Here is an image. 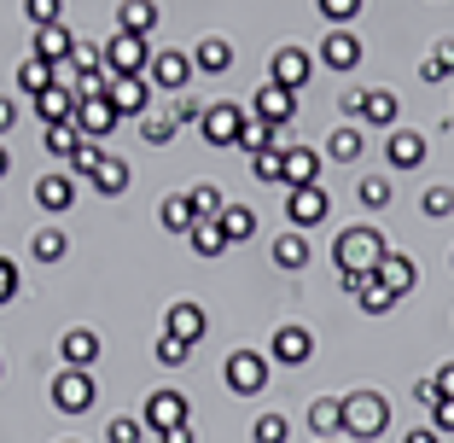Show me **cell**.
I'll return each mask as SVG.
<instances>
[{
    "mask_svg": "<svg viewBox=\"0 0 454 443\" xmlns=\"http://www.w3.org/2000/svg\"><path fill=\"white\" fill-rule=\"evenodd\" d=\"M309 257H315V251H309V240H303V233H297V228H286L280 240H274V263H280L286 274L309 269Z\"/></svg>",
    "mask_w": 454,
    "mask_h": 443,
    "instance_id": "31",
    "label": "cell"
},
{
    "mask_svg": "<svg viewBox=\"0 0 454 443\" xmlns=\"http://www.w3.org/2000/svg\"><path fill=\"white\" fill-rule=\"evenodd\" d=\"M0 374H6V368H0Z\"/></svg>",
    "mask_w": 454,
    "mask_h": 443,
    "instance_id": "63",
    "label": "cell"
},
{
    "mask_svg": "<svg viewBox=\"0 0 454 443\" xmlns=\"http://www.w3.org/2000/svg\"><path fill=\"white\" fill-rule=\"evenodd\" d=\"M187 245H192L199 257H222V251H227V240H222V228H215V222H192Z\"/></svg>",
    "mask_w": 454,
    "mask_h": 443,
    "instance_id": "41",
    "label": "cell"
},
{
    "mask_svg": "<svg viewBox=\"0 0 454 443\" xmlns=\"http://www.w3.org/2000/svg\"><path fill=\"white\" fill-rule=\"evenodd\" d=\"M274 135H280L274 123L251 117V123H245V135H239V146H245V152H251V158H256V152H274V146H280V140H274Z\"/></svg>",
    "mask_w": 454,
    "mask_h": 443,
    "instance_id": "38",
    "label": "cell"
},
{
    "mask_svg": "<svg viewBox=\"0 0 454 443\" xmlns=\"http://www.w3.org/2000/svg\"><path fill=\"white\" fill-rule=\"evenodd\" d=\"M99 158H106V146H99V140H82V146L65 158V175L70 181H88V175L99 170Z\"/></svg>",
    "mask_w": 454,
    "mask_h": 443,
    "instance_id": "36",
    "label": "cell"
},
{
    "mask_svg": "<svg viewBox=\"0 0 454 443\" xmlns=\"http://www.w3.org/2000/svg\"><path fill=\"white\" fill-rule=\"evenodd\" d=\"M309 356H315V333L309 327H297V321L274 327V338H268V362L274 368H303Z\"/></svg>",
    "mask_w": 454,
    "mask_h": 443,
    "instance_id": "10",
    "label": "cell"
},
{
    "mask_svg": "<svg viewBox=\"0 0 454 443\" xmlns=\"http://www.w3.org/2000/svg\"><path fill=\"white\" fill-rule=\"evenodd\" d=\"M251 175L274 187V181H280V146H274V152H256V158H251Z\"/></svg>",
    "mask_w": 454,
    "mask_h": 443,
    "instance_id": "49",
    "label": "cell"
},
{
    "mask_svg": "<svg viewBox=\"0 0 454 443\" xmlns=\"http://www.w3.org/2000/svg\"><path fill=\"white\" fill-rule=\"evenodd\" d=\"M321 181V152L315 146H280V187H315Z\"/></svg>",
    "mask_w": 454,
    "mask_h": 443,
    "instance_id": "15",
    "label": "cell"
},
{
    "mask_svg": "<svg viewBox=\"0 0 454 443\" xmlns=\"http://www.w3.org/2000/svg\"><path fill=\"white\" fill-rule=\"evenodd\" d=\"M326 210H333V199H326L321 181H315V187H292V199H286V222H292L297 233H303V228H321Z\"/></svg>",
    "mask_w": 454,
    "mask_h": 443,
    "instance_id": "11",
    "label": "cell"
},
{
    "mask_svg": "<svg viewBox=\"0 0 454 443\" xmlns=\"http://www.w3.org/2000/svg\"><path fill=\"white\" fill-rule=\"evenodd\" d=\"M99 350H106V338H99L94 327H70V333L59 338V356H65V368H94Z\"/></svg>",
    "mask_w": 454,
    "mask_h": 443,
    "instance_id": "19",
    "label": "cell"
},
{
    "mask_svg": "<svg viewBox=\"0 0 454 443\" xmlns=\"http://www.w3.org/2000/svg\"><path fill=\"white\" fill-rule=\"evenodd\" d=\"M361 53H367V47H361V36H349V29H333V36L321 41V65L326 70H356Z\"/></svg>",
    "mask_w": 454,
    "mask_h": 443,
    "instance_id": "22",
    "label": "cell"
},
{
    "mask_svg": "<svg viewBox=\"0 0 454 443\" xmlns=\"http://www.w3.org/2000/svg\"><path fill=\"white\" fill-rule=\"evenodd\" d=\"M204 327H210V315H204V304H192V297H175V304L163 309V333H169V338H187V344H199Z\"/></svg>",
    "mask_w": 454,
    "mask_h": 443,
    "instance_id": "13",
    "label": "cell"
},
{
    "mask_svg": "<svg viewBox=\"0 0 454 443\" xmlns=\"http://www.w3.org/2000/svg\"><path fill=\"white\" fill-rule=\"evenodd\" d=\"M187 204H192V216H199V222H215V216H222V204H227V193L215 187V181H199V187H187Z\"/></svg>",
    "mask_w": 454,
    "mask_h": 443,
    "instance_id": "34",
    "label": "cell"
},
{
    "mask_svg": "<svg viewBox=\"0 0 454 443\" xmlns=\"http://www.w3.org/2000/svg\"><path fill=\"white\" fill-rule=\"evenodd\" d=\"M65 251H70V240H65L59 228H41L35 240H29V257H35V263H59Z\"/></svg>",
    "mask_w": 454,
    "mask_h": 443,
    "instance_id": "39",
    "label": "cell"
},
{
    "mask_svg": "<svg viewBox=\"0 0 454 443\" xmlns=\"http://www.w3.org/2000/svg\"><path fill=\"white\" fill-rule=\"evenodd\" d=\"M356 304L367 309V315H390V309H396L402 297H396V292H385V286H379V281H367V286H361V292H356Z\"/></svg>",
    "mask_w": 454,
    "mask_h": 443,
    "instance_id": "43",
    "label": "cell"
},
{
    "mask_svg": "<svg viewBox=\"0 0 454 443\" xmlns=\"http://www.w3.org/2000/svg\"><path fill=\"white\" fill-rule=\"evenodd\" d=\"M129 181H134V170H129V158H117V152H106V158H99V170L88 175V187H94L99 199H122V193H129Z\"/></svg>",
    "mask_w": 454,
    "mask_h": 443,
    "instance_id": "21",
    "label": "cell"
},
{
    "mask_svg": "<svg viewBox=\"0 0 454 443\" xmlns=\"http://www.w3.org/2000/svg\"><path fill=\"white\" fill-rule=\"evenodd\" d=\"M356 199H361V210H385V204H390V181H385V175H361Z\"/></svg>",
    "mask_w": 454,
    "mask_h": 443,
    "instance_id": "40",
    "label": "cell"
},
{
    "mask_svg": "<svg viewBox=\"0 0 454 443\" xmlns=\"http://www.w3.org/2000/svg\"><path fill=\"white\" fill-rule=\"evenodd\" d=\"M315 6H321V18H326V24H338V29L361 12V0H315Z\"/></svg>",
    "mask_w": 454,
    "mask_h": 443,
    "instance_id": "48",
    "label": "cell"
},
{
    "mask_svg": "<svg viewBox=\"0 0 454 443\" xmlns=\"http://www.w3.org/2000/svg\"><path fill=\"white\" fill-rule=\"evenodd\" d=\"M449 269H454V251H449Z\"/></svg>",
    "mask_w": 454,
    "mask_h": 443,
    "instance_id": "61",
    "label": "cell"
},
{
    "mask_svg": "<svg viewBox=\"0 0 454 443\" xmlns=\"http://www.w3.org/2000/svg\"><path fill=\"white\" fill-rule=\"evenodd\" d=\"M315 443H344V438H315Z\"/></svg>",
    "mask_w": 454,
    "mask_h": 443,
    "instance_id": "60",
    "label": "cell"
},
{
    "mask_svg": "<svg viewBox=\"0 0 454 443\" xmlns=\"http://www.w3.org/2000/svg\"><path fill=\"white\" fill-rule=\"evenodd\" d=\"M449 76H454V41H437L431 59L419 65V82H449Z\"/></svg>",
    "mask_w": 454,
    "mask_h": 443,
    "instance_id": "37",
    "label": "cell"
},
{
    "mask_svg": "<svg viewBox=\"0 0 454 443\" xmlns=\"http://www.w3.org/2000/svg\"><path fill=\"white\" fill-rule=\"evenodd\" d=\"M140 438H146V420L140 415H117L106 426V443H140Z\"/></svg>",
    "mask_w": 454,
    "mask_h": 443,
    "instance_id": "45",
    "label": "cell"
},
{
    "mask_svg": "<svg viewBox=\"0 0 454 443\" xmlns=\"http://www.w3.org/2000/svg\"><path fill=\"white\" fill-rule=\"evenodd\" d=\"M152 356H158L163 368H187V362H192V344H187V338H169V333H163Z\"/></svg>",
    "mask_w": 454,
    "mask_h": 443,
    "instance_id": "46",
    "label": "cell"
},
{
    "mask_svg": "<svg viewBox=\"0 0 454 443\" xmlns=\"http://www.w3.org/2000/svg\"><path fill=\"white\" fill-rule=\"evenodd\" d=\"M70 53H76V41H70L65 24H41L35 41H29V59H47V65H59V59H70Z\"/></svg>",
    "mask_w": 454,
    "mask_h": 443,
    "instance_id": "24",
    "label": "cell"
},
{
    "mask_svg": "<svg viewBox=\"0 0 454 443\" xmlns=\"http://www.w3.org/2000/svg\"><path fill=\"white\" fill-rule=\"evenodd\" d=\"M361 152H367V129H356V123H338L333 135H326V158L333 163H356Z\"/></svg>",
    "mask_w": 454,
    "mask_h": 443,
    "instance_id": "28",
    "label": "cell"
},
{
    "mask_svg": "<svg viewBox=\"0 0 454 443\" xmlns=\"http://www.w3.org/2000/svg\"><path fill=\"white\" fill-rule=\"evenodd\" d=\"M12 123H18V106H12V99H0V135H6Z\"/></svg>",
    "mask_w": 454,
    "mask_h": 443,
    "instance_id": "58",
    "label": "cell"
},
{
    "mask_svg": "<svg viewBox=\"0 0 454 443\" xmlns=\"http://www.w3.org/2000/svg\"><path fill=\"white\" fill-rule=\"evenodd\" d=\"M204 106H210V99H192V94H175V123H192V129H199V117H204Z\"/></svg>",
    "mask_w": 454,
    "mask_h": 443,
    "instance_id": "51",
    "label": "cell"
},
{
    "mask_svg": "<svg viewBox=\"0 0 454 443\" xmlns=\"http://www.w3.org/2000/svg\"><path fill=\"white\" fill-rule=\"evenodd\" d=\"M158 443H199V431H192V420H187V426H175V431H158Z\"/></svg>",
    "mask_w": 454,
    "mask_h": 443,
    "instance_id": "55",
    "label": "cell"
},
{
    "mask_svg": "<svg viewBox=\"0 0 454 443\" xmlns=\"http://www.w3.org/2000/svg\"><path fill=\"white\" fill-rule=\"evenodd\" d=\"M47 397H53L59 415H88V408L99 403V385H94V368H59L53 385H47Z\"/></svg>",
    "mask_w": 454,
    "mask_h": 443,
    "instance_id": "4",
    "label": "cell"
},
{
    "mask_svg": "<svg viewBox=\"0 0 454 443\" xmlns=\"http://www.w3.org/2000/svg\"><path fill=\"white\" fill-rule=\"evenodd\" d=\"M268 350H233L227 356V368H222V379H227V391L233 397H256V391L268 385Z\"/></svg>",
    "mask_w": 454,
    "mask_h": 443,
    "instance_id": "6",
    "label": "cell"
},
{
    "mask_svg": "<svg viewBox=\"0 0 454 443\" xmlns=\"http://www.w3.org/2000/svg\"><path fill=\"white\" fill-rule=\"evenodd\" d=\"M414 403H426V408H437V403H442L437 379H414Z\"/></svg>",
    "mask_w": 454,
    "mask_h": 443,
    "instance_id": "53",
    "label": "cell"
},
{
    "mask_svg": "<svg viewBox=\"0 0 454 443\" xmlns=\"http://www.w3.org/2000/svg\"><path fill=\"white\" fill-rule=\"evenodd\" d=\"M338 111H344V123H356V129H396V94L390 88H349L344 99H338Z\"/></svg>",
    "mask_w": 454,
    "mask_h": 443,
    "instance_id": "2",
    "label": "cell"
},
{
    "mask_svg": "<svg viewBox=\"0 0 454 443\" xmlns=\"http://www.w3.org/2000/svg\"><path fill=\"white\" fill-rule=\"evenodd\" d=\"M309 431L315 438H344V397H315L309 403Z\"/></svg>",
    "mask_w": 454,
    "mask_h": 443,
    "instance_id": "25",
    "label": "cell"
},
{
    "mask_svg": "<svg viewBox=\"0 0 454 443\" xmlns=\"http://www.w3.org/2000/svg\"><path fill=\"white\" fill-rule=\"evenodd\" d=\"M431 379H437V391H442V397H454V362H442Z\"/></svg>",
    "mask_w": 454,
    "mask_h": 443,
    "instance_id": "57",
    "label": "cell"
},
{
    "mask_svg": "<svg viewBox=\"0 0 454 443\" xmlns=\"http://www.w3.org/2000/svg\"><path fill=\"white\" fill-rule=\"evenodd\" d=\"M111 106H117V117H146L152 111V82L146 76H117L111 82Z\"/></svg>",
    "mask_w": 454,
    "mask_h": 443,
    "instance_id": "18",
    "label": "cell"
},
{
    "mask_svg": "<svg viewBox=\"0 0 454 443\" xmlns=\"http://www.w3.org/2000/svg\"><path fill=\"white\" fill-rule=\"evenodd\" d=\"M59 12H65V6H59V0H24V18H29V24H59Z\"/></svg>",
    "mask_w": 454,
    "mask_h": 443,
    "instance_id": "50",
    "label": "cell"
},
{
    "mask_svg": "<svg viewBox=\"0 0 454 443\" xmlns=\"http://www.w3.org/2000/svg\"><path fill=\"white\" fill-rule=\"evenodd\" d=\"M373 281L385 286V292L408 297V292H414V286H419V263H414V257H402L396 245H390V251L379 257V269H373Z\"/></svg>",
    "mask_w": 454,
    "mask_h": 443,
    "instance_id": "14",
    "label": "cell"
},
{
    "mask_svg": "<svg viewBox=\"0 0 454 443\" xmlns=\"http://www.w3.org/2000/svg\"><path fill=\"white\" fill-rule=\"evenodd\" d=\"M117 29H122V36H146L152 41V29H158V6H152V0H122V6H117Z\"/></svg>",
    "mask_w": 454,
    "mask_h": 443,
    "instance_id": "29",
    "label": "cell"
},
{
    "mask_svg": "<svg viewBox=\"0 0 454 443\" xmlns=\"http://www.w3.org/2000/svg\"><path fill=\"white\" fill-rule=\"evenodd\" d=\"M309 76H315V59H309L303 47H280V53L268 59V82H280V88H292V94Z\"/></svg>",
    "mask_w": 454,
    "mask_h": 443,
    "instance_id": "17",
    "label": "cell"
},
{
    "mask_svg": "<svg viewBox=\"0 0 454 443\" xmlns=\"http://www.w3.org/2000/svg\"><path fill=\"white\" fill-rule=\"evenodd\" d=\"M215 228H222L227 245H245V240L256 233V210H251V204H233V199H227L222 216H215Z\"/></svg>",
    "mask_w": 454,
    "mask_h": 443,
    "instance_id": "26",
    "label": "cell"
},
{
    "mask_svg": "<svg viewBox=\"0 0 454 443\" xmlns=\"http://www.w3.org/2000/svg\"><path fill=\"white\" fill-rule=\"evenodd\" d=\"M76 146H82V129H76V123H47V152H53V158H70Z\"/></svg>",
    "mask_w": 454,
    "mask_h": 443,
    "instance_id": "42",
    "label": "cell"
},
{
    "mask_svg": "<svg viewBox=\"0 0 454 443\" xmlns=\"http://www.w3.org/2000/svg\"><path fill=\"white\" fill-rule=\"evenodd\" d=\"M146 431H175V426H187L192 420V403H187V391H175V385H158L146 397Z\"/></svg>",
    "mask_w": 454,
    "mask_h": 443,
    "instance_id": "8",
    "label": "cell"
},
{
    "mask_svg": "<svg viewBox=\"0 0 454 443\" xmlns=\"http://www.w3.org/2000/svg\"><path fill=\"white\" fill-rule=\"evenodd\" d=\"M192 76H199V70H192V53H181V47H158L152 65H146V82L163 88V94H187Z\"/></svg>",
    "mask_w": 454,
    "mask_h": 443,
    "instance_id": "7",
    "label": "cell"
},
{
    "mask_svg": "<svg viewBox=\"0 0 454 443\" xmlns=\"http://www.w3.org/2000/svg\"><path fill=\"white\" fill-rule=\"evenodd\" d=\"M35 111H41V123H70V117H76V88L53 82L47 94H35Z\"/></svg>",
    "mask_w": 454,
    "mask_h": 443,
    "instance_id": "30",
    "label": "cell"
},
{
    "mask_svg": "<svg viewBox=\"0 0 454 443\" xmlns=\"http://www.w3.org/2000/svg\"><path fill=\"white\" fill-rule=\"evenodd\" d=\"M419 210H426L431 222H449L454 216V187H426L419 193Z\"/></svg>",
    "mask_w": 454,
    "mask_h": 443,
    "instance_id": "44",
    "label": "cell"
},
{
    "mask_svg": "<svg viewBox=\"0 0 454 443\" xmlns=\"http://www.w3.org/2000/svg\"><path fill=\"white\" fill-rule=\"evenodd\" d=\"M6 175H12V152L0 146V181H6Z\"/></svg>",
    "mask_w": 454,
    "mask_h": 443,
    "instance_id": "59",
    "label": "cell"
},
{
    "mask_svg": "<svg viewBox=\"0 0 454 443\" xmlns=\"http://www.w3.org/2000/svg\"><path fill=\"white\" fill-rule=\"evenodd\" d=\"M12 297H18V263H12V257H0V309L12 304Z\"/></svg>",
    "mask_w": 454,
    "mask_h": 443,
    "instance_id": "52",
    "label": "cell"
},
{
    "mask_svg": "<svg viewBox=\"0 0 454 443\" xmlns=\"http://www.w3.org/2000/svg\"><path fill=\"white\" fill-rule=\"evenodd\" d=\"M402 443H442L437 426H414V431H402Z\"/></svg>",
    "mask_w": 454,
    "mask_h": 443,
    "instance_id": "56",
    "label": "cell"
},
{
    "mask_svg": "<svg viewBox=\"0 0 454 443\" xmlns=\"http://www.w3.org/2000/svg\"><path fill=\"white\" fill-rule=\"evenodd\" d=\"M390 251V240L379 228H367V222H361V228H344L338 233V245H333V257H338V274H349V269H361V274H373L379 269V257Z\"/></svg>",
    "mask_w": 454,
    "mask_h": 443,
    "instance_id": "3",
    "label": "cell"
},
{
    "mask_svg": "<svg viewBox=\"0 0 454 443\" xmlns=\"http://www.w3.org/2000/svg\"><path fill=\"white\" fill-rule=\"evenodd\" d=\"M192 70H204V76H227V70H233V41H222V36L199 41V47H192Z\"/></svg>",
    "mask_w": 454,
    "mask_h": 443,
    "instance_id": "27",
    "label": "cell"
},
{
    "mask_svg": "<svg viewBox=\"0 0 454 443\" xmlns=\"http://www.w3.org/2000/svg\"><path fill=\"white\" fill-rule=\"evenodd\" d=\"M431 426H437V431H454V397H442V403L431 408Z\"/></svg>",
    "mask_w": 454,
    "mask_h": 443,
    "instance_id": "54",
    "label": "cell"
},
{
    "mask_svg": "<svg viewBox=\"0 0 454 443\" xmlns=\"http://www.w3.org/2000/svg\"><path fill=\"white\" fill-rule=\"evenodd\" d=\"M158 222L169 233H192V222H199V216H192V204H187V193H169V199L158 204Z\"/></svg>",
    "mask_w": 454,
    "mask_h": 443,
    "instance_id": "33",
    "label": "cell"
},
{
    "mask_svg": "<svg viewBox=\"0 0 454 443\" xmlns=\"http://www.w3.org/2000/svg\"><path fill=\"white\" fill-rule=\"evenodd\" d=\"M286 438H292L286 415H256V426H251V443H286Z\"/></svg>",
    "mask_w": 454,
    "mask_h": 443,
    "instance_id": "47",
    "label": "cell"
},
{
    "mask_svg": "<svg viewBox=\"0 0 454 443\" xmlns=\"http://www.w3.org/2000/svg\"><path fill=\"white\" fill-rule=\"evenodd\" d=\"M245 106H233V99H210L204 106V117H199V135L210 140V146H239V135H245Z\"/></svg>",
    "mask_w": 454,
    "mask_h": 443,
    "instance_id": "5",
    "label": "cell"
},
{
    "mask_svg": "<svg viewBox=\"0 0 454 443\" xmlns=\"http://www.w3.org/2000/svg\"><path fill=\"white\" fill-rule=\"evenodd\" d=\"M146 65H152V41L146 36H111L106 41V70L111 76H146Z\"/></svg>",
    "mask_w": 454,
    "mask_h": 443,
    "instance_id": "9",
    "label": "cell"
},
{
    "mask_svg": "<svg viewBox=\"0 0 454 443\" xmlns=\"http://www.w3.org/2000/svg\"><path fill=\"white\" fill-rule=\"evenodd\" d=\"M59 443H76V438H59Z\"/></svg>",
    "mask_w": 454,
    "mask_h": 443,
    "instance_id": "62",
    "label": "cell"
},
{
    "mask_svg": "<svg viewBox=\"0 0 454 443\" xmlns=\"http://www.w3.org/2000/svg\"><path fill=\"white\" fill-rule=\"evenodd\" d=\"M385 163L390 170H419V163H426V135H414V129H390L385 135Z\"/></svg>",
    "mask_w": 454,
    "mask_h": 443,
    "instance_id": "20",
    "label": "cell"
},
{
    "mask_svg": "<svg viewBox=\"0 0 454 443\" xmlns=\"http://www.w3.org/2000/svg\"><path fill=\"white\" fill-rule=\"evenodd\" d=\"M390 431V403L373 385H361L344 397V443H379Z\"/></svg>",
    "mask_w": 454,
    "mask_h": 443,
    "instance_id": "1",
    "label": "cell"
},
{
    "mask_svg": "<svg viewBox=\"0 0 454 443\" xmlns=\"http://www.w3.org/2000/svg\"><path fill=\"white\" fill-rule=\"evenodd\" d=\"M175 129H181V123H175V106H152L146 117H140V135H146L152 146H163V140H175Z\"/></svg>",
    "mask_w": 454,
    "mask_h": 443,
    "instance_id": "35",
    "label": "cell"
},
{
    "mask_svg": "<svg viewBox=\"0 0 454 443\" xmlns=\"http://www.w3.org/2000/svg\"><path fill=\"white\" fill-rule=\"evenodd\" d=\"M53 70H59V65H47V59H24V65H18V88H24L29 99H35V94H47V88L59 82Z\"/></svg>",
    "mask_w": 454,
    "mask_h": 443,
    "instance_id": "32",
    "label": "cell"
},
{
    "mask_svg": "<svg viewBox=\"0 0 454 443\" xmlns=\"http://www.w3.org/2000/svg\"><path fill=\"white\" fill-rule=\"evenodd\" d=\"M35 204L47 216H65L70 204H76V181H70L65 170H59V175H41V181H35Z\"/></svg>",
    "mask_w": 454,
    "mask_h": 443,
    "instance_id": "23",
    "label": "cell"
},
{
    "mask_svg": "<svg viewBox=\"0 0 454 443\" xmlns=\"http://www.w3.org/2000/svg\"><path fill=\"white\" fill-rule=\"evenodd\" d=\"M251 111H256L262 123H274V129H292L297 94H292V88H280V82H262V88H256V99H251Z\"/></svg>",
    "mask_w": 454,
    "mask_h": 443,
    "instance_id": "12",
    "label": "cell"
},
{
    "mask_svg": "<svg viewBox=\"0 0 454 443\" xmlns=\"http://www.w3.org/2000/svg\"><path fill=\"white\" fill-rule=\"evenodd\" d=\"M82 129V140H106L111 129H117V106H111V94H99V99H76V117H70Z\"/></svg>",
    "mask_w": 454,
    "mask_h": 443,
    "instance_id": "16",
    "label": "cell"
}]
</instances>
